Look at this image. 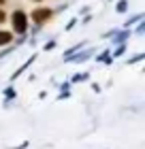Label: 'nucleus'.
I'll return each mask as SVG.
<instances>
[{
	"mask_svg": "<svg viewBox=\"0 0 145 149\" xmlns=\"http://www.w3.org/2000/svg\"><path fill=\"white\" fill-rule=\"evenodd\" d=\"M77 22H79V19H77V17H73V19H71V22H68V24H66V30H73V28H75V26H77Z\"/></svg>",
	"mask_w": 145,
	"mask_h": 149,
	"instance_id": "15",
	"label": "nucleus"
},
{
	"mask_svg": "<svg viewBox=\"0 0 145 149\" xmlns=\"http://www.w3.org/2000/svg\"><path fill=\"white\" fill-rule=\"evenodd\" d=\"M6 22H9V15H6V13L2 11V6H0V26L6 24Z\"/></svg>",
	"mask_w": 145,
	"mask_h": 149,
	"instance_id": "13",
	"label": "nucleus"
},
{
	"mask_svg": "<svg viewBox=\"0 0 145 149\" xmlns=\"http://www.w3.org/2000/svg\"><path fill=\"white\" fill-rule=\"evenodd\" d=\"M53 47H56V40H49V43H47V45L43 47V49H45V51H51Z\"/></svg>",
	"mask_w": 145,
	"mask_h": 149,
	"instance_id": "16",
	"label": "nucleus"
},
{
	"mask_svg": "<svg viewBox=\"0 0 145 149\" xmlns=\"http://www.w3.org/2000/svg\"><path fill=\"white\" fill-rule=\"evenodd\" d=\"M143 58H145V56H143V53H137V56H134V58H130V60H128V62H126V64H128V66H130V64H137V62H141V60H143Z\"/></svg>",
	"mask_w": 145,
	"mask_h": 149,
	"instance_id": "11",
	"label": "nucleus"
},
{
	"mask_svg": "<svg viewBox=\"0 0 145 149\" xmlns=\"http://www.w3.org/2000/svg\"><path fill=\"white\" fill-rule=\"evenodd\" d=\"M143 30H145V24H139V28H137V34H141Z\"/></svg>",
	"mask_w": 145,
	"mask_h": 149,
	"instance_id": "20",
	"label": "nucleus"
},
{
	"mask_svg": "<svg viewBox=\"0 0 145 149\" xmlns=\"http://www.w3.org/2000/svg\"><path fill=\"white\" fill-rule=\"evenodd\" d=\"M13 49H15V47H11V45H6V49H2V51H0V60H2V58H6V56H9V53H11Z\"/></svg>",
	"mask_w": 145,
	"mask_h": 149,
	"instance_id": "12",
	"label": "nucleus"
},
{
	"mask_svg": "<svg viewBox=\"0 0 145 149\" xmlns=\"http://www.w3.org/2000/svg\"><path fill=\"white\" fill-rule=\"evenodd\" d=\"M88 77H90L88 72H81V74H75V77H73L71 81H73V83H81V81H85Z\"/></svg>",
	"mask_w": 145,
	"mask_h": 149,
	"instance_id": "9",
	"label": "nucleus"
},
{
	"mask_svg": "<svg viewBox=\"0 0 145 149\" xmlns=\"http://www.w3.org/2000/svg\"><path fill=\"white\" fill-rule=\"evenodd\" d=\"M53 13H56V11L49 9V6H36V9L28 15V19H32L36 26H43V24H47V22L53 17Z\"/></svg>",
	"mask_w": 145,
	"mask_h": 149,
	"instance_id": "2",
	"label": "nucleus"
},
{
	"mask_svg": "<svg viewBox=\"0 0 145 149\" xmlns=\"http://www.w3.org/2000/svg\"><path fill=\"white\" fill-rule=\"evenodd\" d=\"M128 36H130V30H128V28H124V30H122L115 38H111V45H124Z\"/></svg>",
	"mask_w": 145,
	"mask_h": 149,
	"instance_id": "4",
	"label": "nucleus"
},
{
	"mask_svg": "<svg viewBox=\"0 0 145 149\" xmlns=\"http://www.w3.org/2000/svg\"><path fill=\"white\" fill-rule=\"evenodd\" d=\"M139 19H143V13H137V15H132V17H128L126 22H124V28H130L132 24H137Z\"/></svg>",
	"mask_w": 145,
	"mask_h": 149,
	"instance_id": "7",
	"label": "nucleus"
},
{
	"mask_svg": "<svg viewBox=\"0 0 145 149\" xmlns=\"http://www.w3.org/2000/svg\"><path fill=\"white\" fill-rule=\"evenodd\" d=\"M34 60H36V56H30V60H28V62H26V64H22V66H19V68H17V72H13V77H11V81H15L17 77H19V74H24L26 70H28V66L34 62Z\"/></svg>",
	"mask_w": 145,
	"mask_h": 149,
	"instance_id": "5",
	"label": "nucleus"
},
{
	"mask_svg": "<svg viewBox=\"0 0 145 149\" xmlns=\"http://www.w3.org/2000/svg\"><path fill=\"white\" fill-rule=\"evenodd\" d=\"M32 2H43V0H32Z\"/></svg>",
	"mask_w": 145,
	"mask_h": 149,
	"instance_id": "22",
	"label": "nucleus"
},
{
	"mask_svg": "<svg viewBox=\"0 0 145 149\" xmlns=\"http://www.w3.org/2000/svg\"><path fill=\"white\" fill-rule=\"evenodd\" d=\"M68 96H71V94H68V92H62V94H60V96H58V100H66Z\"/></svg>",
	"mask_w": 145,
	"mask_h": 149,
	"instance_id": "18",
	"label": "nucleus"
},
{
	"mask_svg": "<svg viewBox=\"0 0 145 149\" xmlns=\"http://www.w3.org/2000/svg\"><path fill=\"white\" fill-rule=\"evenodd\" d=\"M4 98L13 100V98H15V90H13V87H6V90H4Z\"/></svg>",
	"mask_w": 145,
	"mask_h": 149,
	"instance_id": "10",
	"label": "nucleus"
},
{
	"mask_svg": "<svg viewBox=\"0 0 145 149\" xmlns=\"http://www.w3.org/2000/svg\"><path fill=\"white\" fill-rule=\"evenodd\" d=\"M9 19H11V32L13 34H19V36L28 34V13L24 9H15Z\"/></svg>",
	"mask_w": 145,
	"mask_h": 149,
	"instance_id": "1",
	"label": "nucleus"
},
{
	"mask_svg": "<svg viewBox=\"0 0 145 149\" xmlns=\"http://www.w3.org/2000/svg\"><path fill=\"white\" fill-rule=\"evenodd\" d=\"M13 38H15V34H13L11 30H0V47H6L13 43Z\"/></svg>",
	"mask_w": 145,
	"mask_h": 149,
	"instance_id": "3",
	"label": "nucleus"
},
{
	"mask_svg": "<svg viewBox=\"0 0 145 149\" xmlns=\"http://www.w3.org/2000/svg\"><path fill=\"white\" fill-rule=\"evenodd\" d=\"M109 2H111V0H109Z\"/></svg>",
	"mask_w": 145,
	"mask_h": 149,
	"instance_id": "23",
	"label": "nucleus"
},
{
	"mask_svg": "<svg viewBox=\"0 0 145 149\" xmlns=\"http://www.w3.org/2000/svg\"><path fill=\"white\" fill-rule=\"evenodd\" d=\"M115 11L120 13V15H122V13H126V11H128V0H117V4H115Z\"/></svg>",
	"mask_w": 145,
	"mask_h": 149,
	"instance_id": "8",
	"label": "nucleus"
},
{
	"mask_svg": "<svg viewBox=\"0 0 145 149\" xmlns=\"http://www.w3.org/2000/svg\"><path fill=\"white\" fill-rule=\"evenodd\" d=\"M92 90H94L96 94H98V92H100V85H98V83H92Z\"/></svg>",
	"mask_w": 145,
	"mask_h": 149,
	"instance_id": "19",
	"label": "nucleus"
},
{
	"mask_svg": "<svg viewBox=\"0 0 145 149\" xmlns=\"http://www.w3.org/2000/svg\"><path fill=\"white\" fill-rule=\"evenodd\" d=\"M107 58H109V51H102L100 56H96V62H107Z\"/></svg>",
	"mask_w": 145,
	"mask_h": 149,
	"instance_id": "14",
	"label": "nucleus"
},
{
	"mask_svg": "<svg viewBox=\"0 0 145 149\" xmlns=\"http://www.w3.org/2000/svg\"><path fill=\"white\" fill-rule=\"evenodd\" d=\"M26 147H28V141H24V143H19L17 147H11V149H26Z\"/></svg>",
	"mask_w": 145,
	"mask_h": 149,
	"instance_id": "17",
	"label": "nucleus"
},
{
	"mask_svg": "<svg viewBox=\"0 0 145 149\" xmlns=\"http://www.w3.org/2000/svg\"><path fill=\"white\" fill-rule=\"evenodd\" d=\"M90 53H92V51H81V53H77V58H66V62H77V64H81V62H85V60L90 58Z\"/></svg>",
	"mask_w": 145,
	"mask_h": 149,
	"instance_id": "6",
	"label": "nucleus"
},
{
	"mask_svg": "<svg viewBox=\"0 0 145 149\" xmlns=\"http://www.w3.org/2000/svg\"><path fill=\"white\" fill-rule=\"evenodd\" d=\"M6 4V0H0V6H4Z\"/></svg>",
	"mask_w": 145,
	"mask_h": 149,
	"instance_id": "21",
	"label": "nucleus"
}]
</instances>
